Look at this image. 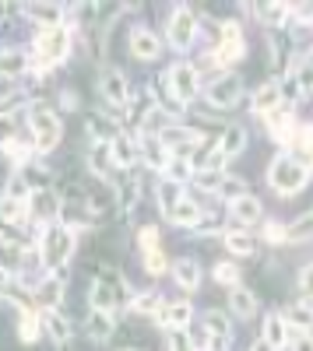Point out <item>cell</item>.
Listing matches in <instances>:
<instances>
[{"label": "cell", "instance_id": "74e56055", "mask_svg": "<svg viewBox=\"0 0 313 351\" xmlns=\"http://www.w3.org/2000/svg\"><path fill=\"white\" fill-rule=\"evenodd\" d=\"M205 327L211 330V337H229L233 330H229V319H225V313H218V309H211L208 316H205Z\"/></svg>", "mask_w": 313, "mask_h": 351}, {"label": "cell", "instance_id": "f546056e", "mask_svg": "<svg viewBox=\"0 0 313 351\" xmlns=\"http://www.w3.org/2000/svg\"><path fill=\"white\" fill-rule=\"evenodd\" d=\"M159 200H162V211L169 215V211H173L176 204L183 200V186L173 183V180H162V183H159Z\"/></svg>", "mask_w": 313, "mask_h": 351}, {"label": "cell", "instance_id": "8fae6325", "mask_svg": "<svg viewBox=\"0 0 313 351\" xmlns=\"http://www.w3.org/2000/svg\"><path fill=\"white\" fill-rule=\"evenodd\" d=\"M271 351H278V348H286L289 344V324H286V316L281 313H271L268 319H264V337H261Z\"/></svg>", "mask_w": 313, "mask_h": 351}, {"label": "cell", "instance_id": "d4e9b609", "mask_svg": "<svg viewBox=\"0 0 313 351\" xmlns=\"http://www.w3.org/2000/svg\"><path fill=\"white\" fill-rule=\"evenodd\" d=\"M92 309H99V313L117 309V291H113V285L102 281V278H95V285H92Z\"/></svg>", "mask_w": 313, "mask_h": 351}, {"label": "cell", "instance_id": "f35d334b", "mask_svg": "<svg viewBox=\"0 0 313 351\" xmlns=\"http://www.w3.org/2000/svg\"><path fill=\"white\" fill-rule=\"evenodd\" d=\"M310 236H313V208L306 215H299L289 228V239H310Z\"/></svg>", "mask_w": 313, "mask_h": 351}, {"label": "cell", "instance_id": "7bdbcfd3", "mask_svg": "<svg viewBox=\"0 0 313 351\" xmlns=\"http://www.w3.org/2000/svg\"><path fill=\"white\" fill-rule=\"evenodd\" d=\"M145 271H148L152 278H159V274L165 271V253H162V246H155V250L145 253Z\"/></svg>", "mask_w": 313, "mask_h": 351}, {"label": "cell", "instance_id": "6da1fadb", "mask_svg": "<svg viewBox=\"0 0 313 351\" xmlns=\"http://www.w3.org/2000/svg\"><path fill=\"white\" fill-rule=\"evenodd\" d=\"M74 246H78V239H74V232H71L67 225H49V228L43 232V239H39L43 267H46V271H53L56 278H60L64 263L74 256Z\"/></svg>", "mask_w": 313, "mask_h": 351}, {"label": "cell", "instance_id": "8992f818", "mask_svg": "<svg viewBox=\"0 0 313 351\" xmlns=\"http://www.w3.org/2000/svg\"><path fill=\"white\" fill-rule=\"evenodd\" d=\"M240 92H243V77L240 74H222L208 84V102L218 106V109H229L240 102Z\"/></svg>", "mask_w": 313, "mask_h": 351}, {"label": "cell", "instance_id": "9a60e30c", "mask_svg": "<svg viewBox=\"0 0 313 351\" xmlns=\"http://www.w3.org/2000/svg\"><path fill=\"white\" fill-rule=\"evenodd\" d=\"M39 330H43L39 313H32L28 306H18V337H21V344H36Z\"/></svg>", "mask_w": 313, "mask_h": 351}, {"label": "cell", "instance_id": "d6a6232c", "mask_svg": "<svg viewBox=\"0 0 313 351\" xmlns=\"http://www.w3.org/2000/svg\"><path fill=\"white\" fill-rule=\"evenodd\" d=\"M25 71V56L21 53H14V49H8V53H0V77H18Z\"/></svg>", "mask_w": 313, "mask_h": 351}, {"label": "cell", "instance_id": "d6986e66", "mask_svg": "<svg viewBox=\"0 0 313 351\" xmlns=\"http://www.w3.org/2000/svg\"><path fill=\"white\" fill-rule=\"evenodd\" d=\"M246 148V130L240 127V123H229L225 127V134H222V141H218V152L225 155V158H233V155H240Z\"/></svg>", "mask_w": 313, "mask_h": 351}, {"label": "cell", "instance_id": "7a4b0ae2", "mask_svg": "<svg viewBox=\"0 0 313 351\" xmlns=\"http://www.w3.org/2000/svg\"><path fill=\"white\" fill-rule=\"evenodd\" d=\"M306 180H310V172H306V169L289 155V152L275 155V158H271V165H268V183H271V190H275V193H281V197L299 193V190L306 186Z\"/></svg>", "mask_w": 313, "mask_h": 351}, {"label": "cell", "instance_id": "3957f363", "mask_svg": "<svg viewBox=\"0 0 313 351\" xmlns=\"http://www.w3.org/2000/svg\"><path fill=\"white\" fill-rule=\"evenodd\" d=\"M28 127H32V134H36V148L39 152H53L56 144H60V116H56L49 106H43V102H36L32 109H28Z\"/></svg>", "mask_w": 313, "mask_h": 351}, {"label": "cell", "instance_id": "9c48e42d", "mask_svg": "<svg viewBox=\"0 0 313 351\" xmlns=\"http://www.w3.org/2000/svg\"><path fill=\"white\" fill-rule=\"evenodd\" d=\"M99 92H102V99H106V102L124 106V102L130 99V88H127L124 71H102V77H99Z\"/></svg>", "mask_w": 313, "mask_h": 351}, {"label": "cell", "instance_id": "681fc988", "mask_svg": "<svg viewBox=\"0 0 313 351\" xmlns=\"http://www.w3.org/2000/svg\"><path fill=\"white\" fill-rule=\"evenodd\" d=\"M296 81H299V88L310 95L313 92V64H299L296 67Z\"/></svg>", "mask_w": 313, "mask_h": 351}, {"label": "cell", "instance_id": "7402d4cb", "mask_svg": "<svg viewBox=\"0 0 313 351\" xmlns=\"http://www.w3.org/2000/svg\"><path fill=\"white\" fill-rule=\"evenodd\" d=\"M268 130L278 137V144H292L296 137V123L289 112H268Z\"/></svg>", "mask_w": 313, "mask_h": 351}, {"label": "cell", "instance_id": "f6af8a7d", "mask_svg": "<svg viewBox=\"0 0 313 351\" xmlns=\"http://www.w3.org/2000/svg\"><path fill=\"white\" fill-rule=\"evenodd\" d=\"M257 14H261L268 25H281V21L289 18V8H286V4H271V8H257Z\"/></svg>", "mask_w": 313, "mask_h": 351}, {"label": "cell", "instance_id": "5bb4252c", "mask_svg": "<svg viewBox=\"0 0 313 351\" xmlns=\"http://www.w3.org/2000/svg\"><path fill=\"white\" fill-rule=\"evenodd\" d=\"M173 278H176V285L187 288V291L201 288V267H197V260H190V256H183V260L173 263Z\"/></svg>", "mask_w": 313, "mask_h": 351}, {"label": "cell", "instance_id": "680465c9", "mask_svg": "<svg viewBox=\"0 0 313 351\" xmlns=\"http://www.w3.org/2000/svg\"><path fill=\"white\" fill-rule=\"evenodd\" d=\"M250 351H271V348H268V344H264V341H257V344H253V348H250Z\"/></svg>", "mask_w": 313, "mask_h": 351}, {"label": "cell", "instance_id": "4dcf8cb0", "mask_svg": "<svg viewBox=\"0 0 313 351\" xmlns=\"http://www.w3.org/2000/svg\"><path fill=\"white\" fill-rule=\"evenodd\" d=\"M190 172H194V162L176 155V158H169V165H165V180H173V183L183 186V183L190 180Z\"/></svg>", "mask_w": 313, "mask_h": 351}, {"label": "cell", "instance_id": "30bf717a", "mask_svg": "<svg viewBox=\"0 0 313 351\" xmlns=\"http://www.w3.org/2000/svg\"><path fill=\"white\" fill-rule=\"evenodd\" d=\"M39 324L46 330V337L53 344H67L71 341V324H67V316L60 309H39Z\"/></svg>", "mask_w": 313, "mask_h": 351}, {"label": "cell", "instance_id": "9f6ffc18", "mask_svg": "<svg viewBox=\"0 0 313 351\" xmlns=\"http://www.w3.org/2000/svg\"><path fill=\"white\" fill-rule=\"evenodd\" d=\"M296 18H299L303 25H306V21H313V4H303V8L296 11Z\"/></svg>", "mask_w": 313, "mask_h": 351}, {"label": "cell", "instance_id": "4fadbf2b", "mask_svg": "<svg viewBox=\"0 0 313 351\" xmlns=\"http://www.w3.org/2000/svg\"><path fill=\"white\" fill-rule=\"evenodd\" d=\"M109 155H113V165H120V169H127V165H134V162L141 158V144H134L130 137L117 134V141L109 144Z\"/></svg>", "mask_w": 313, "mask_h": 351}, {"label": "cell", "instance_id": "cb8c5ba5", "mask_svg": "<svg viewBox=\"0 0 313 351\" xmlns=\"http://www.w3.org/2000/svg\"><path fill=\"white\" fill-rule=\"evenodd\" d=\"M281 102V88L275 81L261 84L257 92H253V112H275V106Z\"/></svg>", "mask_w": 313, "mask_h": 351}, {"label": "cell", "instance_id": "ffe728a7", "mask_svg": "<svg viewBox=\"0 0 313 351\" xmlns=\"http://www.w3.org/2000/svg\"><path fill=\"white\" fill-rule=\"evenodd\" d=\"M233 218L246 228V225H253V221H261V200L257 197H240V200H233Z\"/></svg>", "mask_w": 313, "mask_h": 351}, {"label": "cell", "instance_id": "83f0119b", "mask_svg": "<svg viewBox=\"0 0 313 351\" xmlns=\"http://www.w3.org/2000/svg\"><path fill=\"white\" fill-rule=\"evenodd\" d=\"M39 299L46 302L43 309H56V306H60V299H64V281L60 278H43V285H39Z\"/></svg>", "mask_w": 313, "mask_h": 351}, {"label": "cell", "instance_id": "5b68a950", "mask_svg": "<svg viewBox=\"0 0 313 351\" xmlns=\"http://www.w3.org/2000/svg\"><path fill=\"white\" fill-rule=\"evenodd\" d=\"M169 92H173L180 102H190L197 92H201V77H197V67H190V64L169 67Z\"/></svg>", "mask_w": 313, "mask_h": 351}, {"label": "cell", "instance_id": "d590c367", "mask_svg": "<svg viewBox=\"0 0 313 351\" xmlns=\"http://www.w3.org/2000/svg\"><path fill=\"white\" fill-rule=\"evenodd\" d=\"M225 246H229L233 256H253V239L246 236V232H229V236H225Z\"/></svg>", "mask_w": 313, "mask_h": 351}, {"label": "cell", "instance_id": "ab89813d", "mask_svg": "<svg viewBox=\"0 0 313 351\" xmlns=\"http://www.w3.org/2000/svg\"><path fill=\"white\" fill-rule=\"evenodd\" d=\"M218 193H222L225 200H240V197H246V180H233V176H225L222 186H218Z\"/></svg>", "mask_w": 313, "mask_h": 351}, {"label": "cell", "instance_id": "52a82bcc", "mask_svg": "<svg viewBox=\"0 0 313 351\" xmlns=\"http://www.w3.org/2000/svg\"><path fill=\"white\" fill-rule=\"evenodd\" d=\"M194 32H197V18H194V11L176 8L173 18H169V43H173L176 49H187V46L194 43Z\"/></svg>", "mask_w": 313, "mask_h": 351}, {"label": "cell", "instance_id": "8d00e7d4", "mask_svg": "<svg viewBox=\"0 0 313 351\" xmlns=\"http://www.w3.org/2000/svg\"><path fill=\"white\" fill-rule=\"evenodd\" d=\"M130 309L141 313V316H148V313L159 316V309H162V295H159V291H145V295H137V299L130 302Z\"/></svg>", "mask_w": 313, "mask_h": 351}, {"label": "cell", "instance_id": "836d02e7", "mask_svg": "<svg viewBox=\"0 0 313 351\" xmlns=\"http://www.w3.org/2000/svg\"><path fill=\"white\" fill-rule=\"evenodd\" d=\"M28 14H32L36 21H43L46 28H56V25H60V18H64V11L60 8H56V4H32V8H28Z\"/></svg>", "mask_w": 313, "mask_h": 351}, {"label": "cell", "instance_id": "e575fe53", "mask_svg": "<svg viewBox=\"0 0 313 351\" xmlns=\"http://www.w3.org/2000/svg\"><path fill=\"white\" fill-rule=\"evenodd\" d=\"M0 218H4L8 225H14V221H25L28 218V204H21V200H0Z\"/></svg>", "mask_w": 313, "mask_h": 351}, {"label": "cell", "instance_id": "2e32d148", "mask_svg": "<svg viewBox=\"0 0 313 351\" xmlns=\"http://www.w3.org/2000/svg\"><path fill=\"white\" fill-rule=\"evenodd\" d=\"M84 330H89V337H92L95 344L109 341V337H113V313H99V309H92V313H89V324H84Z\"/></svg>", "mask_w": 313, "mask_h": 351}, {"label": "cell", "instance_id": "484cf974", "mask_svg": "<svg viewBox=\"0 0 313 351\" xmlns=\"http://www.w3.org/2000/svg\"><path fill=\"white\" fill-rule=\"evenodd\" d=\"M229 309L240 319H250L253 313H257V299H253V291H246V288H233L229 291Z\"/></svg>", "mask_w": 313, "mask_h": 351}, {"label": "cell", "instance_id": "11a10c76", "mask_svg": "<svg viewBox=\"0 0 313 351\" xmlns=\"http://www.w3.org/2000/svg\"><path fill=\"white\" fill-rule=\"evenodd\" d=\"M208 351H229V337H208Z\"/></svg>", "mask_w": 313, "mask_h": 351}, {"label": "cell", "instance_id": "4316f807", "mask_svg": "<svg viewBox=\"0 0 313 351\" xmlns=\"http://www.w3.org/2000/svg\"><path fill=\"white\" fill-rule=\"evenodd\" d=\"M141 158H145L152 169H165V165H169V158H165V144H162L159 137H145V141H141Z\"/></svg>", "mask_w": 313, "mask_h": 351}, {"label": "cell", "instance_id": "603a6c76", "mask_svg": "<svg viewBox=\"0 0 313 351\" xmlns=\"http://www.w3.org/2000/svg\"><path fill=\"white\" fill-rule=\"evenodd\" d=\"M296 141H299V144H296V155H292V158L310 172V169H313V123L299 127V130H296Z\"/></svg>", "mask_w": 313, "mask_h": 351}, {"label": "cell", "instance_id": "6f0895ef", "mask_svg": "<svg viewBox=\"0 0 313 351\" xmlns=\"http://www.w3.org/2000/svg\"><path fill=\"white\" fill-rule=\"evenodd\" d=\"M8 285H11V271L0 267V291H8Z\"/></svg>", "mask_w": 313, "mask_h": 351}, {"label": "cell", "instance_id": "ee69618b", "mask_svg": "<svg viewBox=\"0 0 313 351\" xmlns=\"http://www.w3.org/2000/svg\"><path fill=\"white\" fill-rule=\"evenodd\" d=\"M215 281L218 285H236L240 281V267H236V263H215Z\"/></svg>", "mask_w": 313, "mask_h": 351}, {"label": "cell", "instance_id": "bcb514c9", "mask_svg": "<svg viewBox=\"0 0 313 351\" xmlns=\"http://www.w3.org/2000/svg\"><path fill=\"white\" fill-rule=\"evenodd\" d=\"M222 180H225V172H211V169H201V172H197V186H201V190H218Z\"/></svg>", "mask_w": 313, "mask_h": 351}, {"label": "cell", "instance_id": "44dd1931", "mask_svg": "<svg viewBox=\"0 0 313 351\" xmlns=\"http://www.w3.org/2000/svg\"><path fill=\"white\" fill-rule=\"evenodd\" d=\"M190 316H194L190 302H173V306H165V313L159 316V324L173 327V330H183V327H190Z\"/></svg>", "mask_w": 313, "mask_h": 351}, {"label": "cell", "instance_id": "e0dca14e", "mask_svg": "<svg viewBox=\"0 0 313 351\" xmlns=\"http://www.w3.org/2000/svg\"><path fill=\"white\" fill-rule=\"evenodd\" d=\"M60 197L56 193H49V190H36L32 193V200H28V211H36L39 218H53V215H60Z\"/></svg>", "mask_w": 313, "mask_h": 351}, {"label": "cell", "instance_id": "f5cc1de1", "mask_svg": "<svg viewBox=\"0 0 313 351\" xmlns=\"http://www.w3.org/2000/svg\"><path fill=\"white\" fill-rule=\"evenodd\" d=\"M169 351H197V348H194L183 334H173V341H169Z\"/></svg>", "mask_w": 313, "mask_h": 351}, {"label": "cell", "instance_id": "f907efd6", "mask_svg": "<svg viewBox=\"0 0 313 351\" xmlns=\"http://www.w3.org/2000/svg\"><path fill=\"white\" fill-rule=\"evenodd\" d=\"M264 239H268V243H281V239H289V228L278 225V221H268V225H264Z\"/></svg>", "mask_w": 313, "mask_h": 351}, {"label": "cell", "instance_id": "b9f144b4", "mask_svg": "<svg viewBox=\"0 0 313 351\" xmlns=\"http://www.w3.org/2000/svg\"><path fill=\"white\" fill-rule=\"evenodd\" d=\"M92 172L95 176H109V165H113V155H109V148H102V144H95V152H92Z\"/></svg>", "mask_w": 313, "mask_h": 351}, {"label": "cell", "instance_id": "ba28073f", "mask_svg": "<svg viewBox=\"0 0 313 351\" xmlns=\"http://www.w3.org/2000/svg\"><path fill=\"white\" fill-rule=\"evenodd\" d=\"M159 141L165 144V148H176V152H180V158H187V155L197 148V141H201V134L190 130V127H173V123H169V127L159 134Z\"/></svg>", "mask_w": 313, "mask_h": 351}, {"label": "cell", "instance_id": "f1b7e54d", "mask_svg": "<svg viewBox=\"0 0 313 351\" xmlns=\"http://www.w3.org/2000/svg\"><path fill=\"white\" fill-rule=\"evenodd\" d=\"M8 200H21V204L32 200V183H28L25 172H14L8 180Z\"/></svg>", "mask_w": 313, "mask_h": 351}, {"label": "cell", "instance_id": "816d5d0a", "mask_svg": "<svg viewBox=\"0 0 313 351\" xmlns=\"http://www.w3.org/2000/svg\"><path fill=\"white\" fill-rule=\"evenodd\" d=\"M299 288H303V295H306V299H313V263L299 271Z\"/></svg>", "mask_w": 313, "mask_h": 351}, {"label": "cell", "instance_id": "91938a15", "mask_svg": "<svg viewBox=\"0 0 313 351\" xmlns=\"http://www.w3.org/2000/svg\"><path fill=\"white\" fill-rule=\"evenodd\" d=\"M124 351H137V348H124Z\"/></svg>", "mask_w": 313, "mask_h": 351}, {"label": "cell", "instance_id": "1f68e13d", "mask_svg": "<svg viewBox=\"0 0 313 351\" xmlns=\"http://www.w3.org/2000/svg\"><path fill=\"white\" fill-rule=\"evenodd\" d=\"M286 324H292V327H299L303 334L313 327V309L306 306V302H296V306H289V313H286Z\"/></svg>", "mask_w": 313, "mask_h": 351}, {"label": "cell", "instance_id": "c3c4849f", "mask_svg": "<svg viewBox=\"0 0 313 351\" xmlns=\"http://www.w3.org/2000/svg\"><path fill=\"white\" fill-rule=\"evenodd\" d=\"M117 197H120L124 208H134V200H137V186H134L130 180H124V183L117 186Z\"/></svg>", "mask_w": 313, "mask_h": 351}, {"label": "cell", "instance_id": "277c9868", "mask_svg": "<svg viewBox=\"0 0 313 351\" xmlns=\"http://www.w3.org/2000/svg\"><path fill=\"white\" fill-rule=\"evenodd\" d=\"M39 53L46 56V64H60L67 60V53H71V32L64 25H56V28H43L39 39H36Z\"/></svg>", "mask_w": 313, "mask_h": 351}, {"label": "cell", "instance_id": "7c38bea8", "mask_svg": "<svg viewBox=\"0 0 313 351\" xmlns=\"http://www.w3.org/2000/svg\"><path fill=\"white\" fill-rule=\"evenodd\" d=\"M159 36L155 32H148V28H137V32L130 36V53L137 56V60H155L159 56Z\"/></svg>", "mask_w": 313, "mask_h": 351}, {"label": "cell", "instance_id": "7dc6e473", "mask_svg": "<svg viewBox=\"0 0 313 351\" xmlns=\"http://www.w3.org/2000/svg\"><path fill=\"white\" fill-rule=\"evenodd\" d=\"M0 144H4V152H8L11 158H18V162L28 158V144H21L18 137H8V141H0Z\"/></svg>", "mask_w": 313, "mask_h": 351}, {"label": "cell", "instance_id": "60d3db41", "mask_svg": "<svg viewBox=\"0 0 313 351\" xmlns=\"http://www.w3.org/2000/svg\"><path fill=\"white\" fill-rule=\"evenodd\" d=\"M243 53H246V43L243 39L240 43H222L218 46V64H236Z\"/></svg>", "mask_w": 313, "mask_h": 351}, {"label": "cell", "instance_id": "ac0fdd59", "mask_svg": "<svg viewBox=\"0 0 313 351\" xmlns=\"http://www.w3.org/2000/svg\"><path fill=\"white\" fill-rule=\"evenodd\" d=\"M169 221H173V225H183V228H194L197 221H201V208H197V200H190V197H183L180 204H176V208L173 211H169L165 215Z\"/></svg>", "mask_w": 313, "mask_h": 351}, {"label": "cell", "instance_id": "db71d44e", "mask_svg": "<svg viewBox=\"0 0 313 351\" xmlns=\"http://www.w3.org/2000/svg\"><path fill=\"white\" fill-rule=\"evenodd\" d=\"M292 351H313V334H299L292 341Z\"/></svg>", "mask_w": 313, "mask_h": 351}]
</instances>
